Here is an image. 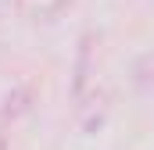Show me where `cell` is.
<instances>
[{
	"mask_svg": "<svg viewBox=\"0 0 154 150\" xmlns=\"http://www.w3.org/2000/svg\"><path fill=\"white\" fill-rule=\"evenodd\" d=\"M0 150H4V136H0Z\"/></svg>",
	"mask_w": 154,
	"mask_h": 150,
	"instance_id": "obj_1",
	"label": "cell"
}]
</instances>
